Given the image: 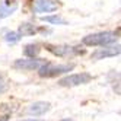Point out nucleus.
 Wrapping results in <instances>:
<instances>
[{"label":"nucleus","instance_id":"7ed1b4c3","mask_svg":"<svg viewBox=\"0 0 121 121\" xmlns=\"http://www.w3.org/2000/svg\"><path fill=\"white\" fill-rule=\"evenodd\" d=\"M92 80V76L89 73H74V74H69L63 79L58 80L60 86H64V88H73V86H79V85H85V83H89Z\"/></svg>","mask_w":121,"mask_h":121},{"label":"nucleus","instance_id":"dca6fc26","mask_svg":"<svg viewBox=\"0 0 121 121\" xmlns=\"http://www.w3.org/2000/svg\"><path fill=\"white\" fill-rule=\"evenodd\" d=\"M61 121H73V120H69V118H66V120H61Z\"/></svg>","mask_w":121,"mask_h":121},{"label":"nucleus","instance_id":"ddd939ff","mask_svg":"<svg viewBox=\"0 0 121 121\" xmlns=\"http://www.w3.org/2000/svg\"><path fill=\"white\" fill-rule=\"evenodd\" d=\"M12 115V109L10 107H7L6 104H2L0 105V121H7Z\"/></svg>","mask_w":121,"mask_h":121},{"label":"nucleus","instance_id":"0eeeda50","mask_svg":"<svg viewBox=\"0 0 121 121\" xmlns=\"http://www.w3.org/2000/svg\"><path fill=\"white\" fill-rule=\"evenodd\" d=\"M50 109H51V104H50V102L38 101V102H34V104H31V105H29L28 114L38 117V115H44L45 112H48Z\"/></svg>","mask_w":121,"mask_h":121},{"label":"nucleus","instance_id":"423d86ee","mask_svg":"<svg viewBox=\"0 0 121 121\" xmlns=\"http://www.w3.org/2000/svg\"><path fill=\"white\" fill-rule=\"evenodd\" d=\"M120 45L117 44L115 47H105V48H99L96 51H93L91 58L92 60H102V58H107V57H115L120 54Z\"/></svg>","mask_w":121,"mask_h":121},{"label":"nucleus","instance_id":"20e7f679","mask_svg":"<svg viewBox=\"0 0 121 121\" xmlns=\"http://www.w3.org/2000/svg\"><path fill=\"white\" fill-rule=\"evenodd\" d=\"M45 63L42 58H29V60H16L13 63L15 69H21V70H38V69Z\"/></svg>","mask_w":121,"mask_h":121},{"label":"nucleus","instance_id":"1a4fd4ad","mask_svg":"<svg viewBox=\"0 0 121 121\" xmlns=\"http://www.w3.org/2000/svg\"><path fill=\"white\" fill-rule=\"evenodd\" d=\"M45 48L50 51V53H53L58 57H66L69 54H72L74 53V50L72 47H69V45H51V44H47Z\"/></svg>","mask_w":121,"mask_h":121},{"label":"nucleus","instance_id":"f8f14e48","mask_svg":"<svg viewBox=\"0 0 121 121\" xmlns=\"http://www.w3.org/2000/svg\"><path fill=\"white\" fill-rule=\"evenodd\" d=\"M41 21L42 22H48V23H54V25H67L66 19H63L61 16H41Z\"/></svg>","mask_w":121,"mask_h":121},{"label":"nucleus","instance_id":"2eb2a0df","mask_svg":"<svg viewBox=\"0 0 121 121\" xmlns=\"http://www.w3.org/2000/svg\"><path fill=\"white\" fill-rule=\"evenodd\" d=\"M6 91V83H4V80H3V77L0 76V93H3Z\"/></svg>","mask_w":121,"mask_h":121},{"label":"nucleus","instance_id":"f257e3e1","mask_svg":"<svg viewBox=\"0 0 121 121\" xmlns=\"http://www.w3.org/2000/svg\"><path fill=\"white\" fill-rule=\"evenodd\" d=\"M117 35L114 32H96V34H91V35L83 37V44L89 45V47H104V45H109L112 42H115Z\"/></svg>","mask_w":121,"mask_h":121},{"label":"nucleus","instance_id":"f3484780","mask_svg":"<svg viewBox=\"0 0 121 121\" xmlns=\"http://www.w3.org/2000/svg\"><path fill=\"white\" fill-rule=\"evenodd\" d=\"M29 121H35V120H29Z\"/></svg>","mask_w":121,"mask_h":121},{"label":"nucleus","instance_id":"39448f33","mask_svg":"<svg viewBox=\"0 0 121 121\" xmlns=\"http://www.w3.org/2000/svg\"><path fill=\"white\" fill-rule=\"evenodd\" d=\"M60 2L58 0H37L35 2V10L41 13H50V12H56L60 9Z\"/></svg>","mask_w":121,"mask_h":121},{"label":"nucleus","instance_id":"9d476101","mask_svg":"<svg viewBox=\"0 0 121 121\" xmlns=\"http://www.w3.org/2000/svg\"><path fill=\"white\" fill-rule=\"evenodd\" d=\"M35 32H37L35 26H34L32 23H29V22H25V23H21L19 25L18 34H19L21 37H29V35H34Z\"/></svg>","mask_w":121,"mask_h":121},{"label":"nucleus","instance_id":"f03ea898","mask_svg":"<svg viewBox=\"0 0 121 121\" xmlns=\"http://www.w3.org/2000/svg\"><path fill=\"white\" fill-rule=\"evenodd\" d=\"M74 69V64H53V63H44L39 69H38V74L41 77H56L58 74L67 73Z\"/></svg>","mask_w":121,"mask_h":121},{"label":"nucleus","instance_id":"4468645a","mask_svg":"<svg viewBox=\"0 0 121 121\" xmlns=\"http://www.w3.org/2000/svg\"><path fill=\"white\" fill-rule=\"evenodd\" d=\"M21 35L18 32H15V31H10V32H6L4 34V39L7 42H16V41H19Z\"/></svg>","mask_w":121,"mask_h":121},{"label":"nucleus","instance_id":"9b49d317","mask_svg":"<svg viewBox=\"0 0 121 121\" xmlns=\"http://www.w3.org/2000/svg\"><path fill=\"white\" fill-rule=\"evenodd\" d=\"M39 51H41L39 45H37V44H28L26 47H25L23 53H25V56H26V57L34 58V57H37L39 54Z\"/></svg>","mask_w":121,"mask_h":121},{"label":"nucleus","instance_id":"6e6552de","mask_svg":"<svg viewBox=\"0 0 121 121\" xmlns=\"http://www.w3.org/2000/svg\"><path fill=\"white\" fill-rule=\"evenodd\" d=\"M16 9H18V3L16 2H7V0H0V19L10 16Z\"/></svg>","mask_w":121,"mask_h":121}]
</instances>
